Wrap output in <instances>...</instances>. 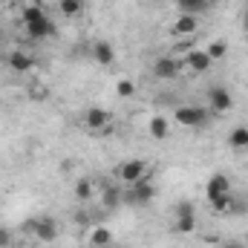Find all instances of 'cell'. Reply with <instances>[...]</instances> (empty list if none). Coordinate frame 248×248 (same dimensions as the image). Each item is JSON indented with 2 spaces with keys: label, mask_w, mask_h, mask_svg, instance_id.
Here are the masks:
<instances>
[{
  "label": "cell",
  "mask_w": 248,
  "mask_h": 248,
  "mask_svg": "<svg viewBox=\"0 0 248 248\" xmlns=\"http://www.w3.org/2000/svg\"><path fill=\"white\" fill-rule=\"evenodd\" d=\"M150 176H153V170H150V165L141 162V159H124V162H119V165L113 168V179H116L119 185H133V182L150 179Z\"/></svg>",
  "instance_id": "cell-1"
},
{
  "label": "cell",
  "mask_w": 248,
  "mask_h": 248,
  "mask_svg": "<svg viewBox=\"0 0 248 248\" xmlns=\"http://www.w3.org/2000/svg\"><path fill=\"white\" fill-rule=\"evenodd\" d=\"M211 107H199V104H179L173 110V122L182 124V127H193V130H202L211 124Z\"/></svg>",
  "instance_id": "cell-2"
},
{
  "label": "cell",
  "mask_w": 248,
  "mask_h": 248,
  "mask_svg": "<svg viewBox=\"0 0 248 248\" xmlns=\"http://www.w3.org/2000/svg\"><path fill=\"white\" fill-rule=\"evenodd\" d=\"M26 231H29L35 240H41V243H52V240L58 237V222H55L52 217L41 214V217H35V219L26 222Z\"/></svg>",
  "instance_id": "cell-3"
},
{
  "label": "cell",
  "mask_w": 248,
  "mask_h": 248,
  "mask_svg": "<svg viewBox=\"0 0 248 248\" xmlns=\"http://www.w3.org/2000/svg\"><path fill=\"white\" fill-rule=\"evenodd\" d=\"M153 196H156V185L150 179H139L124 190V202H130V205H147Z\"/></svg>",
  "instance_id": "cell-4"
},
{
  "label": "cell",
  "mask_w": 248,
  "mask_h": 248,
  "mask_svg": "<svg viewBox=\"0 0 248 248\" xmlns=\"http://www.w3.org/2000/svg\"><path fill=\"white\" fill-rule=\"evenodd\" d=\"M81 122H84V127H87L90 133H104V130H110L113 116H110V110H104V107H90Z\"/></svg>",
  "instance_id": "cell-5"
},
{
  "label": "cell",
  "mask_w": 248,
  "mask_h": 248,
  "mask_svg": "<svg viewBox=\"0 0 248 248\" xmlns=\"http://www.w3.org/2000/svg\"><path fill=\"white\" fill-rule=\"evenodd\" d=\"M208 107H211V113H228L231 107H234V95H231V90L228 87H211L208 90Z\"/></svg>",
  "instance_id": "cell-6"
},
{
  "label": "cell",
  "mask_w": 248,
  "mask_h": 248,
  "mask_svg": "<svg viewBox=\"0 0 248 248\" xmlns=\"http://www.w3.org/2000/svg\"><path fill=\"white\" fill-rule=\"evenodd\" d=\"M179 72H182V63L176 61L173 55H159L153 61V75L159 81H173V78H179Z\"/></svg>",
  "instance_id": "cell-7"
},
{
  "label": "cell",
  "mask_w": 248,
  "mask_h": 248,
  "mask_svg": "<svg viewBox=\"0 0 248 248\" xmlns=\"http://www.w3.org/2000/svg\"><path fill=\"white\" fill-rule=\"evenodd\" d=\"M35 66H38V58H35L32 52H26V49H15V52H9V69H12V72H17V75H29V72H35Z\"/></svg>",
  "instance_id": "cell-8"
},
{
  "label": "cell",
  "mask_w": 248,
  "mask_h": 248,
  "mask_svg": "<svg viewBox=\"0 0 248 248\" xmlns=\"http://www.w3.org/2000/svg\"><path fill=\"white\" fill-rule=\"evenodd\" d=\"M211 58H208V52L205 49H187L185 61H182V69L187 72H193V75H202V72H208L211 69Z\"/></svg>",
  "instance_id": "cell-9"
},
{
  "label": "cell",
  "mask_w": 248,
  "mask_h": 248,
  "mask_svg": "<svg viewBox=\"0 0 248 248\" xmlns=\"http://www.w3.org/2000/svg\"><path fill=\"white\" fill-rule=\"evenodd\" d=\"M98 193H101V205L107 208V211H113V208H119L124 202V185H104L98 187Z\"/></svg>",
  "instance_id": "cell-10"
},
{
  "label": "cell",
  "mask_w": 248,
  "mask_h": 248,
  "mask_svg": "<svg viewBox=\"0 0 248 248\" xmlns=\"http://www.w3.org/2000/svg\"><path fill=\"white\" fill-rule=\"evenodd\" d=\"M26 26V35L32 38V41H44V38H49V35H55V23L49 20V17H41V20H32V23H23Z\"/></svg>",
  "instance_id": "cell-11"
},
{
  "label": "cell",
  "mask_w": 248,
  "mask_h": 248,
  "mask_svg": "<svg viewBox=\"0 0 248 248\" xmlns=\"http://www.w3.org/2000/svg\"><path fill=\"white\" fill-rule=\"evenodd\" d=\"M170 32L179 35V38H190V35H196V32H199V17H193V15H179V17L173 20Z\"/></svg>",
  "instance_id": "cell-12"
},
{
  "label": "cell",
  "mask_w": 248,
  "mask_h": 248,
  "mask_svg": "<svg viewBox=\"0 0 248 248\" xmlns=\"http://www.w3.org/2000/svg\"><path fill=\"white\" fill-rule=\"evenodd\" d=\"M225 193H231V179L225 173H214L208 179V185H205V196L208 199H217V196H225Z\"/></svg>",
  "instance_id": "cell-13"
},
{
  "label": "cell",
  "mask_w": 248,
  "mask_h": 248,
  "mask_svg": "<svg viewBox=\"0 0 248 248\" xmlns=\"http://www.w3.org/2000/svg\"><path fill=\"white\" fill-rule=\"evenodd\" d=\"M93 61L101 63V66H110V63L116 61L113 44H110V41H95V44H93Z\"/></svg>",
  "instance_id": "cell-14"
},
{
  "label": "cell",
  "mask_w": 248,
  "mask_h": 248,
  "mask_svg": "<svg viewBox=\"0 0 248 248\" xmlns=\"http://www.w3.org/2000/svg\"><path fill=\"white\" fill-rule=\"evenodd\" d=\"M228 147L234 153H248V127L246 124H237L231 133H228Z\"/></svg>",
  "instance_id": "cell-15"
},
{
  "label": "cell",
  "mask_w": 248,
  "mask_h": 248,
  "mask_svg": "<svg viewBox=\"0 0 248 248\" xmlns=\"http://www.w3.org/2000/svg\"><path fill=\"white\" fill-rule=\"evenodd\" d=\"M147 133L153 136V139H168L170 136V119L168 116H153L150 122H147Z\"/></svg>",
  "instance_id": "cell-16"
},
{
  "label": "cell",
  "mask_w": 248,
  "mask_h": 248,
  "mask_svg": "<svg viewBox=\"0 0 248 248\" xmlns=\"http://www.w3.org/2000/svg\"><path fill=\"white\" fill-rule=\"evenodd\" d=\"M104 246H113V231L107 225H95L90 231V248H104Z\"/></svg>",
  "instance_id": "cell-17"
},
{
  "label": "cell",
  "mask_w": 248,
  "mask_h": 248,
  "mask_svg": "<svg viewBox=\"0 0 248 248\" xmlns=\"http://www.w3.org/2000/svg\"><path fill=\"white\" fill-rule=\"evenodd\" d=\"M95 193H98V185H95L93 179H78V182H75V199H78V202H93Z\"/></svg>",
  "instance_id": "cell-18"
},
{
  "label": "cell",
  "mask_w": 248,
  "mask_h": 248,
  "mask_svg": "<svg viewBox=\"0 0 248 248\" xmlns=\"http://www.w3.org/2000/svg\"><path fill=\"white\" fill-rule=\"evenodd\" d=\"M58 12L66 20H78L84 15V0H58Z\"/></svg>",
  "instance_id": "cell-19"
},
{
  "label": "cell",
  "mask_w": 248,
  "mask_h": 248,
  "mask_svg": "<svg viewBox=\"0 0 248 248\" xmlns=\"http://www.w3.org/2000/svg\"><path fill=\"white\" fill-rule=\"evenodd\" d=\"M170 231H173V234H193V231H196V214H187V217H173Z\"/></svg>",
  "instance_id": "cell-20"
},
{
  "label": "cell",
  "mask_w": 248,
  "mask_h": 248,
  "mask_svg": "<svg viewBox=\"0 0 248 248\" xmlns=\"http://www.w3.org/2000/svg\"><path fill=\"white\" fill-rule=\"evenodd\" d=\"M205 0H176V9H179V15H193V17H199L202 12H205Z\"/></svg>",
  "instance_id": "cell-21"
},
{
  "label": "cell",
  "mask_w": 248,
  "mask_h": 248,
  "mask_svg": "<svg viewBox=\"0 0 248 248\" xmlns=\"http://www.w3.org/2000/svg\"><path fill=\"white\" fill-rule=\"evenodd\" d=\"M205 52H208V58H211V61H222V58L228 55V41L217 38V41H211V44L205 46Z\"/></svg>",
  "instance_id": "cell-22"
},
{
  "label": "cell",
  "mask_w": 248,
  "mask_h": 248,
  "mask_svg": "<svg viewBox=\"0 0 248 248\" xmlns=\"http://www.w3.org/2000/svg\"><path fill=\"white\" fill-rule=\"evenodd\" d=\"M234 199H237L234 193H225V196H217V199H208V202L217 214H234Z\"/></svg>",
  "instance_id": "cell-23"
},
{
  "label": "cell",
  "mask_w": 248,
  "mask_h": 248,
  "mask_svg": "<svg viewBox=\"0 0 248 248\" xmlns=\"http://www.w3.org/2000/svg\"><path fill=\"white\" fill-rule=\"evenodd\" d=\"M20 17H23V23H32V20H41V17H46V12H44V6H26Z\"/></svg>",
  "instance_id": "cell-24"
},
{
  "label": "cell",
  "mask_w": 248,
  "mask_h": 248,
  "mask_svg": "<svg viewBox=\"0 0 248 248\" xmlns=\"http://www.w3.org/2000/svg\"><path fill=\"white\" fill-rule=\"evenodd\" d=\"M187 214H196V205L190 199H179L176 208H173V217H187Z\"/></svg>",
  "instance_id": "cell-25"
},
{
  "label": "cell",
  "mask_w": 248,
  "mask_h": 248,
  "mask_svg": "<svg viewBox=\"0 0 248 248\" xmlns=\"http://www.w3.org/2000/svg\"><path fill=\"white\" fill-rule=\"evenodd\" d=\"M116 93H119L122 98H130V95L136 93V84H133L130 78H119V84H116Z\"/></svg>",
  "instance_id": "cell-26"
},
{
  "label": "cell",
  "mask_w": 248,
  "mask_h": 248,
  "mask_svg": "<svg viewBox=\"0 0 248 248\" xmlns=\"http://www.w3.org/2000/svg\"><path fill=\"white\" fill-rule=\"evenodd\" d=\"M46 95H49V90H46V87H41V84L29 87V98H32V101H44Z\"/></svg>",
  "instance_id": "cell-27"
},
{
  "label": "cell",
  "mask_w": 248,
  "mask_h": 248,
  "mask_svg": "<svg viewBox=\"0 0 248 248\" xmlns=\"http://www.w3.org/2000/svg\"><path fill=\"white\" fill-rule=\"evenodd\" d=\"M0 248H12V231L0 225Z\"/></svg>",
  "instance_id": "cell-28"
},
{
  "label": "cell",
  "mask_w": 248,
  "mask_h": 248,
  "mask_svg": "<svg viewBox=\"0 0 248 248\" xmlns=\"http://www.w3.org/2000/svg\"><path fill=\"white\" fill-rule=\"evenodd\" d=\"M222 248H246V246H243V243H225Z\"/></svg>",
  "instance_id": "cell-29"
},
{
  "label": "cell",
  "mask_w": 248,
  "mask_h": 248,
  "mask_svg": "<svg viewBox=\"0 0 248 248\" xmlns=\"http://www.w3.org/2000/svg\"><path fill=\"white\" fill-rule=\"evenodd\" d=\"M26 6H44V0H26Z\"/></svg>",
  "instance_id": "cell-30"
},
{
  "label": "cell",
  "mask_w": 248,
  "mask_h": 248,
  "mask_svg": "<svg viewBox=\"0 0 248 248\" xmlns=\"http://www.w3.org/2000/svg\"><path fill=\"white\" fill-rule=\"evenodd\" d=\"M243 29L248 32V9H246V15H243Z\"/></svg>",
  "instance_id": "cell-31"
},
{
  "label": "cell",
  "mask_w": 248,
  "mask_h": 248,
  "mask_svg": "<svg viewBox=\"0 0 248 248\" xmlns=\"http://www.w3.org/2000/svg\"><path fill=\"white\" fill-rule=\"evenodd\" d=\"M104 248H116V246H104Z\"/></svg>",
  "instance_id": "cell-32"
},
{
  "label": "cell",
  "mask_w": 248,
  "mask_h": 248,
  "mask_svg": "<svg viewBox=\"0 0 248 248\" xmlns=\"http://www.w3.org/2000/svg\"><path fill=\"white\" fill-rule=\"evenodd\" d=\"M205 3H208V0H205Z\"/></svg>",
  "instance_id": "cell-33"
}]
</instances>
